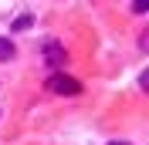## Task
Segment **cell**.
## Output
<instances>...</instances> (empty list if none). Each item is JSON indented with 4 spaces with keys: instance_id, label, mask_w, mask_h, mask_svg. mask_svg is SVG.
Wrapping results in <instances>:
<instances>
[{
    "instance_id": "1",
    "label": "cell",
    "mask_w": 149,
    "mask_h": 145,
    "mask_svg": "<svg viewBox=\"0 0 149 145\" xmlns=\"http://www.w3.org/2000/svg\"><path fill=\"white\" fill-rule=\"evenodd\" d=\"M47 88L54 91V95H78L81 84L74 81V78H68V74H51L47 78Z\"/></svg>"
},
{
    "instance_id": "2",
    "label": "cell",
    "mask_w": 149,
    "mask_h": 145,
    "mask_svg": "<svg viewBox=\"0 0 149 145\" xmlns=\"http://www.w3.org/2000/svg\"><path fill=\"white\" fill-rule=\"evenodd\" d=\"M44 57L51 64H61L65 61V51H61V44H44Z\"/></svg>"
},
{
    "instance_id": "3",
    "label": "cell",
    "mask_w": 149,
    "mask_h": 145,
    "mask_svg": "<svg viewBox=\"0 0 149 145\" xmlns=\"http://www.w3.org/2000/svg\"><path fill=\"white\" fill-rule=\"evenodd\" d=\"M10 57H14V44L7 37H0V61H10Z\"/></svg>"
},
{
    "instance_id": "4",
    "label": "cell",
    "mask_w": 149,
    "mask_h": 145,
    "mask_svg": "<svg viewBox=\"0 0 149 145\" xmlns=\"http://www.w3.org/2000/svg\"><path fill=\"white\" fill-rule=\"evenodd\" d=\"M31 24H34V20H31L27 14H24V17H17V20H14V30H27Z\"/></svg>"
},
{
    "instance_id": "5",
    "label": "cell",
    "mask_w": 149,
    "mask_h": 145,
    "mask_svg": "<svg viewBox=\"0 0 149 145\" xmlns=\"http://www.w3.org/2000/svg\"><path fill=\"white\" fill-rule=\"evenodd\" d=\"M132 7H136V10L142 14V10H149V0H132Z\"/></svg>"
}]
</instances>
